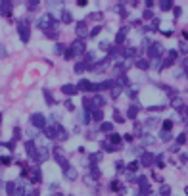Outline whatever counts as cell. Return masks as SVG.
<instances>
[{
	"mask_svg": "<svg viewBox=\"0 0 188 196\" xmlns=\"http://www.w3.org/2000/svg\"><path fill=\"white\" fill-rule=\"evenodd\" d=\"M100 48H102V50H108V42H106V40H104V42H100Z\"/></svg>",
	"mask_w": 188,
	"mask_h": 196,
	"instance_id": "8d00e7d4",
	"label": "cell"
},
{
	"mask_svg": "<svg viewBox=\"0 0 188 196\" xmlns=\"http://www.w3.org/2000/svg\"><path fill=\"white\" fill-rule=\"evenodd\" d=\"M159 54H161V46H159V44L150 46V56H152V58H156V56H159Z\"/></svg>",
	"mask_w": 188,
	"mask_h": 196,
	"instance_id": "7c38bea8",
	"label": "cell"
},
{
	"mask_svg": "<svg viewBox=\"0 0 188 196\" xmlns=\"http://www.w3.org/2000/svg\"><path fill=\"white\" fill-rule=\"evenodd\" d=\"M109 140H111L113 144H119V142H121V137H119V135H111V137H109Z\"/></svg>",
	"mask_w": 188,
	"mask_h": 196,
	"instance_id": "603a6c76",
	"label": "cell"
},
{
	"mask_svg": "<svg viewBox=\"0 0 188 196\" xmlns=\"http://www.w3.org/2000/svg\"><path fill=\"white\" fill-rule=\"evenodd\" d=\"M6 190H8V194H14V190H15V183H8V185H6Z\"/></svg>",
	"mask_w": 188,
	"mask_h": 196,
	"instance_id": "44dd1931",
	"label": "cell"
},
{
	"mask_svg": "<svg viewBox=\"0 0 188 196\" xmlns=\"http://www.w3.org/2000/svg\"><path fill=\"white\" fill-rule=\"evenodd\" d=\"M92 175H94V177H100V171H98L96 167H92Z\"/></svg>",
	"mask_w": 188,
	"mask_h": 196,
	"instance_id": "836d02e7",
	"label": "cell"
},
{
	"mask_svg": "<svg viewBox=\"0 0 188 196\" xmlns=\"http://www.w3.org/2000/svg\"><path fill=\"white\" fill-rule=\"evenodd\" d=\"M83 69H85V64H77V65H75V71H77V73L83 71Z\"/></svg>",
	"mask_w": 188,
	"mask_h": 196,
	"instance_id": "f1b7e54d",
	"label": "cell"
},
{
	"mask_svg": "<svg viewBox=\"0 0 188 196\" xmlns=\"http://www.w3.org/2000/svg\"><path fill=\"white\" fill-rule=\"evenodd\" d=\"M25 146H27V154H29L33 160H35V158H36V148H35V144H33V142H27Z\"/></svg>",
	"mask_w": 188,
	"mask_h": 196,
	"instance_id": "8fae6325",
	"label": "cell"
},
{
	"mask_svg": "<svg viewBox=\"0 0 188 196\" xmlns=\"http://www.w3.org/2000/svg\"><path fill=\"white\" fill-rule=\"evenodd\" d=\"M62 21L63 23H71V15H69V12H63V14H62Z\"/></svg>",
	"mask_w": 188,
	"mask_h": 196,
	"instance_id": "d6986e66",
	"label": "cell"
},
{
	"mask_svg": "<svg viewBox=\"0 0 188 196\" xmlns=\"http://www.w3.org/2000/svg\"><path fill=\"white\" fill-rule=\"evenodd\" d=\"M125 37H127V27H123V29H121L119 31V35H117V42H123V39H125Z\"/></svg>",
	"mask_w": 188,
	"mask_h": 196,
	"instance_id": "2e32d148",
	"label": "cell"
},
{
	"mask_svg": "<svg viewBox=\"0 0 188 196\" xmlns=\"http://www.w3.org/2000/svg\"><path fill=\"white\" fill-rule=\"evenodd\" d=\"M39 27H40V29H44V31L48 33V29H56L58 25L54 23V19H52V15H50V14H44L42 18L39 19Z\"/></svg>",
	"mask_w": 188,
	"mask_h": 196,
	"instance_id": "7a4b0ae2",
	"label": "cell"
},
{
	"mask_svg": "<svg viewBox=\"0 0 188 196\" xmlns=\"http://www.w3.org/2000/svg\"><path fill=\"white\" fill-rule=\"evenodd\" d=\"M181 50H182V52H188V44L182 42V44H181Z\"/></svg>",
	"mask_w": 188,
	"mask_h": 196,
	"instance_id": "74e56055",
	"label": "cell"
},
{
	"mask_svg": "<svg viewBox=\"0 0 188 196\" xmlns=\"http://www.w3.org/2000/svg\"><path fill=\"white\" fill-rule=\"evenodd\" d=\"M148 62H146V60H138V62H136V67H140V69H148Z\"/></svg>",
	"mask_w": 188,
	"mask_h": 196,
	"instance_id": "ac0fdd59",
	"label": "cell"
},
{
	"mask_svg": "<svg viewBox=\"0 0 188 196\" xmlns=\"http://www.w3.org/2000/svg\"><path fill=\"white\" fill-rule=\"evenodd\" d=\"M184 71H186V77H188V58L184 60Z\"/></svg>",
	"mask_w": 188,
	"mask_h": 196,
	"instance_id": "ab89813d",
	"label": "cell"
},
{
	"mask_svg": "<svg viewBox=\"0 0 188 196\" xmlns=\"http://www.w3.org/2000/svg\"><path fill=\"white\" fill-rule=\"evenodd\" d=\"M134 54H136V50H134V48H127V50H125V56H127V58H133Z\"/></svg>",
	"mask_w": 188,
	"mask_h": 196,
	"instance_id": "7402d4cb",
	"label": "cell"
},
{
	"mask_svg": "<svg viewBox=\"0 0 188 196\" xmlns=\"http://www.w3.org/2000/svg\"><path fill=\"white\" fill-rule=\"evenodd\" d=\"M102 131H106V133L111 131V123H104V125H102Z\"/></svg>",
	"mask_w": 188,
	"mask_h": 196,
	"instance_id": "4316f807",
	"label": "cell"
},
{
	"mask_svg": "<svg viewBox=\"0 0 188 196\" xmlns=\"http://www.w3.org/2000/svg\"><path fill=\"white\" fill-rule=\"evenodd\" d=\"M169 192H171V189H169L167 185H165V186H161V194H163V196H165V194H169Z\"/></svg>",
	"mask_w": 188,
	"mask_h": 196,
	"instance_id": "83f0119b",
	"label": "cell"
},
{
	"mask_svg": "<svg viewBox=\"0 0 188 196\" xmlns=\"http://www.w3.org/2000/svg\"><path fill=\"white\" fill-rule=\"evenodd\" d=\"M0 123H2V113H0Z\"/></svg>",
	"mask_w": 188,
	"mask_h": 196,
	"instance_id": "60d3db41",
	"label": "cell"
},
{
	"mask_svg": "<svg viewBox=\"0 0 188 196\" xmlns=\"http://www.w3.org/2000/svg\"><path fill=\"white\" fill-rule=\"evenodd\" d=\"M100 29H102V27H94V29L90 31V35L94 37V35H98V33H100Z\"/></svg>",
	"mask_w": 188,
	"mask_h": 196,
	"instance_id": "1f68e13d",
	"label": "cell"
},
{
	"mask_svg": "<svg viewBox=\"0 0 188 196\" xmlns=\"http://www.w3.org/2000/svg\"><path fill=\"white\" fill-rule=\"evenodd\" d=\"M129 169H130V171L138 169V162H133V163H130V165H129Z\"/></svg>",
	"mask_w": 188,
	"mask_h": 196,
	"instance_id": "4dcf8cb0",
	"label": "cell"
},
{
	"mask_svg": "<svg viewBox=\"0 0 188 196\" xmlns=\"http://www.w3.org/2000/svg\"><path fill=\"white\" fill-rule=\"evenodd\" d=\"M17 31H19L21 40L27 42V40H29V21H27V19H21V21L17 23Z\"/></svg>",
	"mask_w": 188,
	"mask_h": 196,
	"instance_id": "3957f363",
	"label": "cell"
},
{
	"mask_svg": "<svg viewBox=\"0 0 188 196\" xmlns=\"http://www.w3.org/2000/svg\"><path fill=\"white\" fill-rule=\"evenodd\" d=\"M136 113H138V106H133V108L127 112V116H129V117H136Z\"/></svg>",
	"mask_w": 188,
	"mask_h": 196,
	"instance_id": "e0dca14e",
	"label": "cell"
},
{
	"mask_svg": "<svg viewBox=\"0 0 188 196\" xmlns=\"http://www.w3.org/2000/svg\"><path fill=\"white\" fill-rule=\"evenodd\" d=\"M111 190H119V181H113L111 183Z\"/></svg>",
	"mask_w": 188,
	"mask_h": 196,
	"instance_id": "f546056e",
	"label": "cell"
},
{
	"mask_svg": "<svg viewBox=\"0 0 188 196\" xmlns=\"http://www.w3.org/2000/svg\"><path fill=\"white\" fill-rule=\"evenodd\" d=\"M144 127H146V129H154V127H157V119H152V117H150V119H146Z\"/></svg>",
	"mask_w": 188,
	"mask_h": 196,
	"instance_id": "4fadbf2b",
	"label": "cell"
},
{
	"mask_svg": "<svg viewBox=\"0 0 188 196\" xmlns=\"http://www.w3.org/2000/svg\"><path fill=\"white\" fill-rule=\"evenodd\" d=\"M77 35H79V37H87V35H88V31H87V23H85V21H81L79 25H77Z\"/></svg>",
	"mask_w": 188,
	"mask_h": 196,
	"instance_id": "9c48e42d",
	"label": "cell"
},
{
	"mask_svg": "<svg viewBox=\"0 0 188 196\" xmlns=\"http://www.w3.org/2000/svg\"><path fill=\"white\" fill-rule=\"evenodd\" d=\"M65 177H67L69 181H75L77 179V169L75 167H65Z\"/></svg>",
	"mask_w": 188,
	"mask_h": 196,
	"instance_id": "ba28073f",
	"label": "cell"
},
{
	"mask_svg": "<svg viewBox=\"0 0 188 196\" xmlns=\"http://www.w3.org/2000/svg\"><path fill=\"white\" fill-rule=\"evenodd\" d=\"M79 54H85V42L83 40H75V42L71 44V50L65 54V58H75V56H79Z\"/></svg>",
	"mask_w": 188,
	"mask_h": 196,
	"instance_id": "6da1fadb",
	"label": "cell"
},
{
	"mask_svg": "<svg viewBox=\"0 0 188 196\" xmlns=\"http://www.w3.org/2000/svg\"><path fill=\"white\" fill-rule=\"evenodd\" d=\"M92 119H96V121H100V119H102V112H100V110L92 112Z\"/></svg>",
	"mask_w": 188,
	"mask_h": 196,
	"instance_id": "cb8c5ba5",
	"label": "cell"
},
{
	"mask_svg": "<svg viewBox=\"0 0 188 196\" xmlns=\"http://www.w3.org/2000/svg\"><path fill=\"white\" fill-rule=\"evenodd\" d=\"M56 138H60V140H65L67 138V133H65V129H62L58 125V135H56Z\"/></svg>",
	"mask_w": 188,
	"mask_h": 196,
	"instance_id": "5bb4252c",
	"label": "cell"
},
{
	"mask_svg": "<svg viewBox=\"0 0 188 196\" xmlns=\"http://www.w3.org/2000/svg\"><path fill=\"white\" fill-rule=\"evenodd\" d=\"M12 8H14V4H12V2H2V4H0V12H2V15H10L12 14Z\"/></svg>",
	"mask_w": 188,
	"mask_h": 196,
	"instance_id": "5b68a950",
	"label": "cell"
},
{
	"mask_svg": "<svg viewBox=\"0 0 188 196\" xmlns=\"http://www.w3.org/2000/svg\"><path fill=\"white\" fill-rule=\"evenodd\" d=\"M184 140H186V135H181V137H179V144H182Z\"/></svg>",
	"mask_w": 188,
	"mask_h": 196,
	"instance_id": "e575fe53",
	"label": "cell"
},
{
	"mask_svg": "<svg viewBox=\"0 0 188 196\" xmlns=\"http://www.w3.org/2000/svg\"><path fill=\"white\" fill-rule=\"evenodd\" d=\"M152 162H154V156H152V154H142V158H140V163H142V165H150Z\"/></svg>",
	"mask_w": 188,
	"mask_h": 196,
	"instance_id": "30bf717a",
	"label": "cell"
},
{
	"mask_svg": "<svg viewBox=\"0 0 188 196\" xmlns=\"http://www.w3.org/2000/svg\"><path fill=\"white\" fill-rule=\"evenodd\" d=\"M31 123L35 125V127H39V129H44V127H46V117H44L42 113H33V116H31Z\"/></svg>",
	"mask_w": 188,
	"mask_h": 196,
	"instance_id": "277c9868",
	"label": "cell"
},
{
	"mask_svg": "<svg viewBox=\"0 0 188 196\" xmlns=\"http://www.w3.org/2000/svg\"><path fill=\"white\" fill-rule=\"evenodd\" d=\"M161 138H163V140H169V133H167V131H163V133H161Z\"/></svg>",
	"mask_w": 188,
	"mask_h": 196,
	"instance_id": "d6a6232c",
	"label": "cell"
},
{
	"mask_svg": "<svg viewBox=\"0 0 188 196\" xmlns=\"http://www.w3.org/2000/svg\"><path fill=\"white\" fill-rule=\"evenodd\" d=\"M119 92H121V88H119V87L113 88V96H119Z\"/></svg>",
	"mask_w": 188,
	"mask_h": 196,
	"instance_id": "f35d334b",
	"label": "cell"
},
{
	"mask_svg": "<svg viewBox=\"0 0 188 196\" xmlns=\"http://www.w3.org/2000/svg\"><path fill=\"white\" fill-rule=\"evenodd\" d=\"M144 18H146V19H150V18H152V12L146 10V12H144Z\"/></svg>",
	"mask_w": 188,
	"mask_h": 196,
	"instance_id": "d590c367",
	"label": "cell"
},
{
	"mask_svg": "<svg viewBox=\"0 0 188 196\" xmlns=\"http://www.w3.org/2000/svg\"><path fill=\"white\" fill-rule=\"evenodd\" d=\"M62 91H63V94H69V96H71V94H77V92H79V88H77L75 85H63Z\"/></svg>",
	"mask_w": 188,
	"mask_h": 196,
	"instance_id": "52a82bcc",
	"label": "cell"
},
{
	"mask_svg": "<svg viewBox=\"0 0 188 196\" xmlns=\"http://www.w3.org/2000/svg\"><path fill=\"white\" fill-rule=\"evenodd\" d=\"M140 142H142V144H154V142H156V138L150 137V135H146V137L140 138Z\"/></svg>",
	"mask_w": 188,
	"mask_h": 196,
	"instance_id": "9a60e30c",
	"label": "cell"
},
{
	"mask_svg": "<svg viewBox=\"0 0 188 196\" xmlns=\"http://www.w3.org/2000/svg\"><path fill=\"white\" fill-rule=\"evenodd\" d=\"M159 8H161V10H169V8H171V2H161V4H159Z\"/></svg>",
	"mask_w": 188,
	"mask_h": 196,
	"instance_id": "d4e9b609",
	"label": "cell"
},
{
	"mask_svg": "<svg viewBox=\"0 0 188 196\" xmlns=\"http://www.w3.org/2000/svg\"><path fill=\"white\" fill-rule=\"evenodd\" d=\"M169 129H173V121H171V119L163 121V131H169Z\"/></svg>",
	"mask_w": 188,
	"mask_h": 196,
	"instance_id": "ffe728a7",
	"label": "cell"
},
{
	"mask_svg": "<svg viewBox=\"0 0 188 196\" xmlns=\"http://www.w3.org/2000/svg\"><path fill=\"white\" fill-rule=\"evenodd\" d=\"M181 104H182L181 98H175V100H173V106H175V108H181Z\"/></svg>",
	"mask_w": 188,
	"mask_h": 196,
	"instance_id": "484cf974",
	"label": "cell"
},
{
	"mask_svg": "<svg viewBox=\"0 0 188 196\" xmlns=\"http://www.w3.org/2000/svg\"><path fill=\"white\" fill-rule=\"evenodd\" d=\"M46 158H48V150L46 148H36V158H35L36 162H44Z\"/></svg>",
	"mask_w": 188,
	"mask_h": 196,
	"instance_id": "8992f818",
	"label": "cell"
}]
</instances>
